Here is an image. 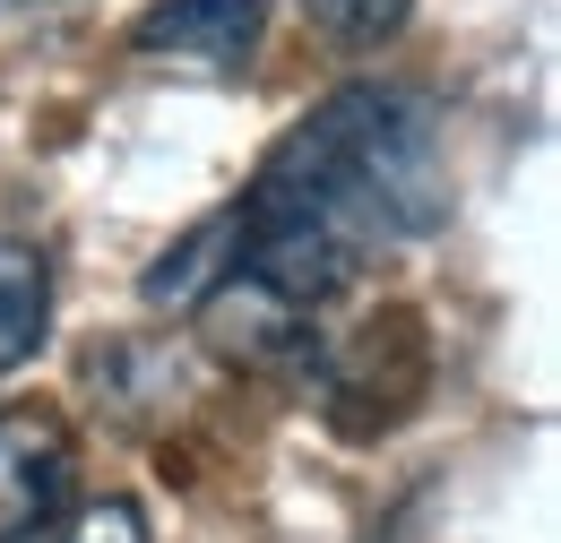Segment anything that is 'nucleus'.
Masks as SVG:
<instances>
[{
    "label": "nucleus",
    "instance_id": "nucleus-1",
    "mask_svg": "<svg viewBox=\"0 0 561 543\" xmlns=\"http://www.w3.org/2000/svg\"><path fill=\"white\" fill-rule=\"evenodd\" d=\"M440 216H449V173L432 113L407 86L354 78L268 147L251 190L225 207V233H233V276L268 285L294 311H320L371 268L380 242L432 233Z\"/></svg>",
    "mask_w": 561,
    "mask_h": 543
},
{
    "label": "nucleus",
    "instance_id": "nucleus-4",
    "mask_svg": "<svg viewBox=\"0 0 561 543\" xmlns=\"http://www.w3.org/2000/svg\"><path fill=\"white\" fill-rule=\"evenodd\" d=\"M199 337H208V354L242 362V371H277V362H311L320 328H311V311H294L268 285L225 268L208 293H199Z\"/></svg>",
    "mask_w": 561,
    "mask_h": 543
},
{
    "label": "nucleus",
    "instance_id": "nucleus-8",
    "mask_svg": "<svg viewBox=\"0 0 561 543\" xmlns=\"http://www.w3.org/2000/svg\"><path fill=\"white\" fill-rule=\"evenodd\" d=\"M26 543H147V518H139V500H87V509L53 518Z\"/></svg>",
    "mask_w": 561,
    "mask_h": 543
},
{
    "label": "nucleus",
    "instance_id": "nucleus-7",
    "mask_svg": "<svg viewBox=\"0 0 561 543\" xmlns=\"http://www.w3.org/2000/svg\"><path fill=\"white\" fill-rule=\"evenodd\" d=\"M225 268H233V233H225V207H216L208 224H191V233L147 268V302H156V311H199V293H208Z\"/></svg>",
    "mask_w": 561,
    "mask_h": 543
},
{
    "label": "nucleus",
    "instance_id": "nucleus-10",
    "mask_svg": "<svg viewBox=\"0 0 561 543\" xmlns=\"http://www.w3.org/2000/svg\"><path fill=\"white\" fill-rule=\"evenodd\" d=\"M0 9H35V0H0Z\"/></svg>",
    "mask_w": 561,
    "mask_h": 543
},
{
    "label": "nucleus",
    "instance_id": "nucleus-9",
    "mask_svg": "<svg viewBox=\"0 0 561 543\" xmlns=\"http://www.w3.org/2000/svg\"><path fill=\"white\" fill-rule=\"evenodd\" d=\"M337 44H389L407 26V0H302Z\"/></svg>",
    "mask_w": 561,
    "mask_h": 543
},
{
    "label": "nucleus",
    "instance_id": "nucleus-6",
    "mask_svg": "<svg viewBox=\"0 0 561 543\" xmlns=\"http://www.w3.org/2000/svg\"><path fill=\"white\" fill-rule=\"evenodd\" d=\"M53 328V259L35 242H0V380Z\"/></svg>",
    "mask_w": 561,
    "mask_h": 543
},
{
    "label": "nucleus",
    "instance_id": "nucleus-3",
    "mask_svg": "<svg viewBox=\"0 0 561 543\" xmlns=\"http://www.w3.org/2000/svg\"><path fill=\"white\" fill-rule=\"evenodd\" d=\"M78 500V431L53 406H0V543L44 535Z\"/></svg>",
    "mask_w": 561,
    "mask_h": 543
},
{
    "label": "nucleus",
    "instance_id": "nucleus-5",
    "mask_svg": "<svg viewBox=\"0 0 561 543\" xmlns=\"http://www.w3.org/2000/svg\"><path fill=\"white\" fill-rule=\"evenodd\" d=\"M268 0H156L130 26V53L147 61H191V69H242L260 53Z\"/></svg>",
    "mask_w": 561,
    "mask_h": 543
},
{
    "label": "nucleus",
    "instance_id": "nucleus-2",
    "mask_svg": "<svg viewBox=\"0 0 561 543\" xmlns=\"http://www.w3.org/2000/svg\"><path fill=\"white\" fill-rule=\"evenodd\" d=\"M311 362H320V406H329V423L346 440L398 431L423 406V389H432V345H423L415 311H371V320H354L337 337H320Z\"/></svg>",
    "mask_w": 561,
    "mask_h": 543
}]
</instances>
